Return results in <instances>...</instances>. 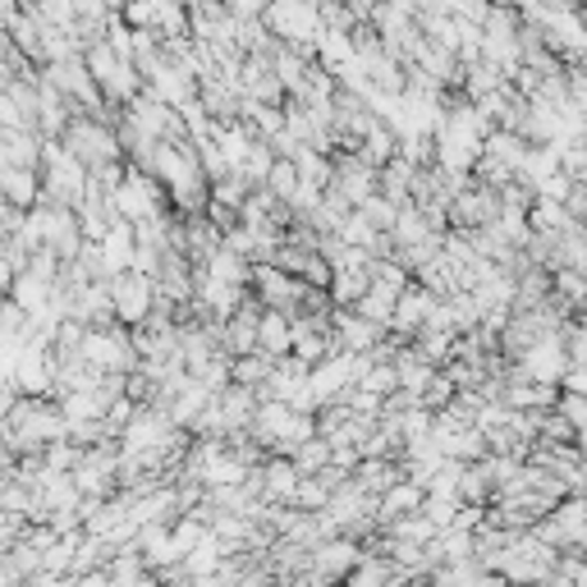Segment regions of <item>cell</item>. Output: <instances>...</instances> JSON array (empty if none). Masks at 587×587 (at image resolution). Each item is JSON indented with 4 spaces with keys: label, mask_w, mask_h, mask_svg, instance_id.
<instances>
[{
    "label": "cell",
    "mask_w": 587,
    "mask_h": 587,
    "mask_svg": "<svg viewBox=\"0 0 587 587\" xmlns=\"http://www.w3.org/2000/svg\"><path fill=\"white\" fill-rule=\"evenodd\" d=\"M322 436L317 432V413H303L294 404H281V399H262L257 418H253V441L271 455H294L303 441Z\"/></svg>",
    "instance_id": "6da1fadb"
},
{
    "label": "cell",
    "mask_w": 587,
    "mask_h": 587,
    "mask_svg": "<svg viewBox=\"0 0 587 587\" xmlns=\"http://www.w3.org/2000/svg\"><path fill=\"white\" fill-rule=\"evenodd\" d=\"M42 184H47V202L55 206H83L88 189H92V170L69 152L60 138H47V148H42Z\"/></svg>",
    "instance_id": "7a4b0ae2"
},
{
    "label": "cell",
    "mask_w": 587,
    "mask_h": 587,
    "mask_svg": "<svg viewBox=\"0 0 587 587\" xmlns=\"http://www.w3.org/2000/svg\"><path fill=\"white\" fill-rule=\"evenodd\" d=\"M266 28L275 32V42H285L294 51L317 55V38H322V0H271V10L262 14Z\"/></svg>",
    "instance_id": "3957f363"
},
{
    "label": "cell",
    "mask_w": 587,
    "mask_h": 587,
    "mask_svg": "<svg viewBox=\"0 0 587 587\" xmlns=\"http://www.w3.org/2000/svg\"><path fill=\"white\" fill-rule=\"evenodd\" d=\"M83 363H92L97 372H115V376H129L143 367V354H138V344H133V331L111 322V326H92L83 335V350H79Z\"/></svg>",
    "instance_id": "277c9868"
},
{
    "label": "cell",
    "mask_w": 587,
    "mask_h": 587,
    "mask_svg": "<svg viewBox=\"0 0 587 587\" xmlns=\"http://www.w3.org/2000/svg\"><path fill=\"white\" fill-rule=\"evenodd\" d=\"M115 212H120V221H129V225H143V221H152V216L170 212V193H165V184H161V180H152V175H148V170L129 165L124 184L115 189Z\"/></svg>",
    "instance_id": "5b68a950"
},
{
    "label": "cell",
    "mask_w": 587,
    "mask_h": 587,
    "mask_svg": "<svg viewBox=\"0 0 587 587\" xmlns=\"http://www.w3.org/2000/svg\"><path fill=\"white\" fill-rule=\"evenodd\" d=\"M111 298H115V322L129 326V331L148 326L152 313H156V303H161L156 281H152V275H143V271H124V275H115V281H111Z\"/></svg>",
    "instance_id": "8992f818"
},
{
    "label": "cell",
    "mask_w": 587,
    "mask_h": 587,
    "mask_svg": "<svg viewBox=\"0 0 587 587\" xmlns=\"http://www.w3.org/2000/svg\"><path fill=\"white\" fill-rule=\"evenodd\" d=\"M74 482L88 500H111L120 496V445H92L83 451L79 468H74Z\"/></svg>",
    "instance_id": "52a82bcc"
},
{
    "label": "cell",
    "mask_w": 587,
    "mask_h": 587,
    "mask_svg": "<svg viewBox=\"0 0 587 587\" xmlns=\"http://www.w3.org/2000/svg\"><path fill=\"white\" fill-rule=\"evenodd\" d=\"M358 560H363L358 537H331V542H322L313 550V560H307V578H313L317 587H340V583H350Z\"/></svg>",
    "instance_id": "ba28073f"
},
{
    "label": "cell",
    "mask_w": 587,
    "mask_h": 587,
    "mask_svg": "<svg viewBox=\"0 0 587 587\" xmlns=\"http://www.w3.org/2000/svg\"><path fill=\"white\" fill-rule=\"evenodd\" d=\"M569 367H574V358H569L565 335L542 340V344H533V350H528L519 363H509L514 376H528V382H542V386H565Z\"/></svg>",
    "instance_id": "9c48e42d"
},
{
    "label": "cell",
    "mask_w": 587,
    "mask_h": 587,
    "mask_svg": "<svg viewBox=\"0 0 587 587\" xmlns=\"http://www.w3.org/2000/svg\"><path fill=\"white\" fill-rule=\"evenodd\" d=\"M331 189L350 198V206L358 212L363 202H372L376 193H382V170L367 165L358 152H335V180H331Z\"/></svg>",
    "instance_id": "30bf717a"
},
{
    "label": "cell",
    "mask_w": 587,
    "mask_h": 587,
    "mask_svg": "<svg viewBox=\"0 0 587 587\" xmlns=\"http://www.w3.org/2000/svg\"><path fill=\"white\" fill-rule=\"evenodd\" d=\"M500 212H505L500 193L473 180V184L455 198V206H451V225H455V230H487V225L500 221Z\"/></svg>",
    "instance_id": "8fae6325"
},
{
    "label": "cell",
    "mask_w": 587,
    "mask_h": 587,
    "mask_svg": "<svg viewBox=\"0 0 587 587\" xmlns=\"http://www.w3.org/2000/svg\"><path fill=\"white\" fill-rule=\"evenodd\" d=\"M436 303H441V294H432L427 285H418V281H413V285H408V290L399 294V307H395L391 335H395V340H404V344H413V340L423 335V326L432 322Z\"/></svg>",
    "instance_id": "7c38bea8"
},
{
    "label": "cell",
    "mask_w": 587,
    "mask_h": 587,
    "mask_svg": "<svg viewBox=\"0 0 587 587\" xmlns=\"http://www.w3.org/2000/svg\"><path fill=\"white\" fill-rule=\"evenodd\" d=\"M331 326H335V340H340V350L344 354H372L376 344H382L391 331H382L376 322H367L358 307H335V317H331Z\"/></svg>",
    "instance_id": "4fadbf2b"
},
{
    "label": "cell",
    "mask_w": 587,
    "mask_h": 587,
    "mask_svg": "<svg viewBox=\"0 0 587 587\" xmlns=\"http://www.w3.org/2000/svg\"><path fill=\"white\" fill-rule=\"evenodd\" d=\"M298 482H303V473H298V464L290 455H271L262 464V500L266 505H294Z\"/></svg>",
    "instance_id": "5bb4252c"
},
{
    "label": "cell",
    "mask_w": 587,
    "mask_h": 587,
    "mask_svg": "<svg viewBox=\"0 0 587 587\" xmlns=\"http://www.w3.org/2000/svg\"><path fill=\"white\" fill-rule=\"evenodd\" d=\"M42 148L47 138L38 129H0V165L42 170Z\"/></svg>",
    "instance_id": "9a60e30c"
},
{
    "label": "cell",
    "mask_w": 587,
    "mask_h": 587,
    "mask_svg": "<svg viewBox=\"0 0 587 587\" xmlns=\"http://www.w3.org/2000/svg\"><path fill=\"white\" fill-rule=\"evenodd\" d=\"M0 193H6L10 206H32L47 202V184H42V170H19V165H0Z\"/></svg>",
    "instance_id": "2e32d148"
},
{
    "label": "cell",
    "mask_w": 587,
    "mask_h": 587,
    "mask_svg": "<svg viewBox=\"0 0 587 587\" xmlns=\"http://www.w3.org/2000/svg\"><path fill=\"white\" fill-rule=\"evenodd\" d=\"M423 505H427V487H418L413 477H404V482H395L382 500H376V524L391 528L395 519H404V514H418Z\"/></svg>",
    "instance_id": "e0dca14e"
},
{
    "label": "cell",
    "mask_w": 587,
    "mask_h": 587,
    "mask_svg": "<svg viewBox=\"0 0 587 587\" xmlns=\"http://www.w3.org/2000/svg\"><path fill=\"white\" fill-rule=\"evenodd\" d=\"M317 64L326 69V74H340V69H350L358 60V42H354V32H335V28H322V38H317Z\"/></svg>",
    "instance_id": "ac0fdd59"
},
{
    "label": "cell",
    "mask_w": 587,
    "mask_h": 587,
    "mask_svg": "<svg viewBox=\"0 0 587 587\" xmlns=\"http://www.w3.org/2000/svg\"><path fill=\"white\" fill-rule=\"evenodd\" d=\"M257 350L271 354V358H290L294 354V317L266 307V313H262V331H257Z\"/></svg>",
    "instance_id": "d6986e66"
},
{
    "label": "cell",
    "mask_w": 587,
    "mask_h": 587,
    "mask_svg": "<svg viewBox=\"0 0 587 587\" xmlns=\"http://www.w3.org/2000/svg\"><path fill=\"white\" fill-rule=\"evenodd\" d=\"M101 257H107V266H111V275H124V271H133V262H138V230L129 225V221H120L107 239H101Z\"/></svg>",
    "instance_id": "ffe728a7"
},
{
    "label": "cell",
    "mask_w": 587,
    "mask_h": 587,
    "mask_svg": "<svg viewBox=\"0 0 587 587\" xmlns=\"http://www.w3.org/2000/svg\"><path fill=\"white\" fill-rule=\"evenodd\" d=\"M418 175H423V165H413V161L395 156V161L382 170V198H391L395 206H413V189H418Z\"/></svg>",
    "instance_id": "44dd1931"
},
{
    "label": "cell",
    "mask_w": 587,
    "mask_h": 587,
    "mask_svg": "<svg viewBox=\"0 0 587 587\" xmlns=\"http://www.w3.org/2000/svg\"><path fill=\"white\" fill-rule=\"evenodd\" d=\"M404 477H408V473H404L399 459H363V468L354 473V482H358L367 496H376V500H382V496L395 487V482H404Z\"/></svg>",
    "instance_id": "7402d4cb"
},
{
    "label": "cell",
    "mask_w": 587,
    "mask_h": 587,
    "mask_svg": "<svg viewBox=\"0 0 587 587\" xmlns=\"http://www.w3.org/2000/svg\"><path fill=\"white\" fill-rule=\"evenodd\" d=\"M509 83V74L500 64H492V60H473V64H464V97L468 101H487L492 92H500Z\"/></svg>",
    "instance_id": "603a6c76"
},
{
    "label": "cell",
    "mask_w": 587,
    "mask_h": 587,
    "mask_svg": "<svg viewBox=\"0 0 587 587\" xmlns=\"http://www.w3.org/2000/svg\"><path fill=\"white\" fill-rule=\"evenodd\" d=\"M358 156H363L367 165H376V170H386V165L399 156V133H395L386 120H376V129L358 143Z\"/></svg>",
    "instance_id": "cb8c5ba5"
},
{
    "label": "cell",
    "mask_w": 587,
    "mask_h": 587,
    "mask_svg": "<svg viewBox=\"0 0 587 587\" xmlns=\"http://www.w3.org/2000/svg\"><path fill=\"white\" fill-rule=\"evenodd\" d=\"M528 138L524 133H514V129H496L492 138H487V148H482V156H492V161H500V165H509V170H524V161H528Z\"/></svg>",
    "instance_id": "d4e9b609"
},
{
    "label": "cell",
    "mask_w": 587,
    "mask_h": 587,
    "mask_svg": "<svg viewBox=\"0 0 587 587\" xmlns=\"http://www.w3.org/2000/svg\"><path fill=\"white\" fill-rule=\"evenodd\" d=\"M367 290H372V266H354V271L331 275V303L335 307H358Z\"/></svg>",
    "instance_id": "484cf974"
},
{
    "label": "cell",
    "mask_w": 587,
    "mask_h": 587,
    "mask_svg": "<svg viewBox=\"0 0 587 587\" xmlns=\"http://www.w3.org/2000/svg\"><path fill=\"white\" fill-rule=\"evenodd\" d=\"M391 239H395V253H408V249L427 244V239H436V230H432V221L418 212V206H404V212H399V225L391 230Z\"/></svg>",
    "instance_id": "4316f807"
},
{
    "label": "cell",
    "mask_w": 587,
    "mask_h": 587,
    "mask_svg": "<svg viewBox=\"0 0 587 587\" xmlns=\"http://www.w3.org/2000/svg\"><path fill=\"white\" fill-rule=\"evenodd\" d=\"M290 459L298 464L303 477H322L326 468H335V445H331L326 436H313V441H303Z\"/></svg>",
    "instance_id": "83f0119b"
},
{
    "label": "cell",
    "mask_w": 587,
    "mask_h": 587,
    "mask_svg": "<svg viewBox=\"0 0 587 587\" xmlns=\"http://www.w3.org/2000/svg\"><path fill=\"white\" fill-rule=\"evenodd\" d=\"M395 307H399V294L372 281V290H367V294H363V303H358V313H363L367 322H376L382 331H391V322H395Z\"/></svg>",
    "instance_id": "f1b7e54d"
},
{
    "label": "cell",
    "mask_w": 587,
    "mask_h": 587,
    "mask_svg": "<svg viewBox=\"0 0 587 587\" xmlns=\"http://www.w3.org/2000/svg\"><path fill=\"white\" fill-rule=\"evenodd\" d=\"M386 537H395V542H408V546H432L436 537H441V528L427 519V514L418 509V514H404V519H395L391 528H386Z\"/></svg>",
    "instance_id": "f546056e"
},
{
    "label": "cell",
    "mask_w": 587,
    "mask_h": 587,
    "mask_svg": "<svg viewBox=\"0 0 587 587\" xmlns=\"http://www.w3.org/2000/svg\"><path fill=\"white\" fill-rule=\"evenodd\" d=\"M281 358H271V354H249V358H234V386H249V391H262L271 382V372Z\"/></svg>",
    "instance_id": "4dcf8cb0"
},
{
    "label": "cell",
    "mask_w": 587,
    "mask_h": 587,
    "mask_svg": "<svg viewBox=\"0 0 587 587\" xmlns=\"http://www.w3.org/2000/svg\"><path fill=\"white\" fill-rule=\"evenodd\" d=\"M482 569L477 560H464V565H436L432 569V578H427V587H482Z\"/></svg>",
    "instance_id": "1f68e13d"
},
{
    "label": "cell",
    "mask_w": 587,
    "mask_h": 587,
    "mask_svg": "<svg viewBox=\"0 0 587 587\" xmlns=\"http://www.w3.org/2000/svg\"><path fill=\"white\" fill-rule=\"evenodd\" d=\"M262 189H271V193H275V198H281L285 206H294V198L303 193V175H298V165H294V161H275V170H271V180H266Z\"/></svg>",
    "instance_id": "d6a6232c"
},
{
    "label": "cell",
    "mask_w": 587,
    "mask_h": 587,
    "mask_svg": "<svg viewBox=\"0 0 587 587\" xmlns=\"http://www.w3.org/2000/svg\"><path fill=\"white\" fill-rule=\"evenodd\" d=\"M331 496H335V487H331L326 477H303V482H298V496H294V509L322 514V509L331 505Z\"/></svg>",
    "instance_id": "836d02e7"
},
{
    "label": "cell",
    "mask_w": 587,
    "mask_h": 587,
    "mask_svg": "<svg viewBox=\"0 0 587 587\" xmlns=\"http://www.w3.org/2000/svg\"><path fill=\"white\" fill-rule=\"evenodd\" d=\"M358 212H363V216H367L376 230H382V234H391V230L399 225V212H404V206H395L391 198H382V193H376L372 202H363V206H358Z\"/></svg>",
    "instance_id": "e575fe53"
},
{
    "label": "cell",
    "mask_w": 587,
    "mask_h": 587,
    "mask_svg": "<svg viewBox=\"0 0 587 587\" xmlns=\"http://www.w3.org/2000/svg\"><path fill=\"white\" fill-rule=\"evenodd\" d=\"M156 14H161V0H124V10H120L129 28H156Z\"/></svg>",
    "instance_id": "d590c367"
},
{
    "label": "cell",
    "mask_w": 587,
    "mask_h": 587,
    "mask_svg": "<svg viewBox=\"0 0 587 587\" xmlns=\"http://www.w3.org/2000/svg\"><path fill=\"white\" fill-rule=\"evenodd\" d=\"M560 418L574 427V432H587V395H574V391H560Z\"/></svg>",
    "instance_id": "8d00e7d4"
},
{
    "label": "cell",
    "mask_w": 587,
    "mask_h": 587,
    "mask_svg": "<svg viewBox=\"0 0 587 587\" xmlns=\"http://www.w3.org/2000/svg\"><path fill=\"white\" fill-rule=\"evenodd\" d=\"M569 216L578 221V225H587V184H574V193H569Z\"/></svg>",
    "instance_id": "74e56055"
},
{
    "label": "cell",
    "mask_w": 587,
    "mask_h": 587,
    "mask_svg": "<svg viewBox=\"0 0 587 587\" xmlns=\"http://www.w3.org/2000/svg\"><path fill=\"white\" fill-rule=\"evenodd\" d=\"M180 6H184V10H193V6H198V0H180Z\"/></svg>",
    "instance_id": "f35d334b"
},
{
    "label": "cell",
    "mask_w": 587,
    "mask_h": 587,
    "mask_svg": "<svg viewBox=\"0 0 587 587\" xmlns=\"http://www.w3.org/2000/svg\"><path fill=\"white\" fill-rule=\"evenodd\" d=\"M505 587H524V583H505Z\"/></svg>",
    "instance_id": "ab89813d"
}]
</instances>
